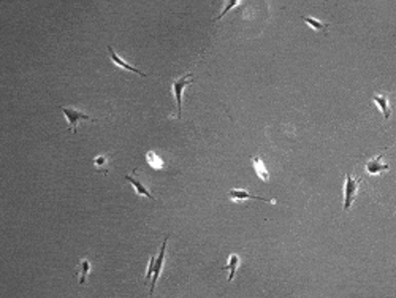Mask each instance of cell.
Wrapping results in <instances>:
<instances>
[{
    "mask_svg": "<svg viewBox=\"0 0 396 298\" xmlns=\"http://www.w3.org/2000/svg\"><path fill=\"white\" fill-rule=\"evenodd\" d=\"M363 179L353 178L350 173H345V184H344V206L342 209H349L353 203L355 197H357L358 186Z\"/></svg>",
    "mask_w": 396,
    "mask_h": 298,
    "instance_id": "1",
    "label": "cell"
},
{
    "mask_svg": "<svg viewBox=\"0 0 396 298\" xmlns=\"http://www.w3.org/2000/svg\"><path fill=\"white\" fill-rule=\"evenodd\" d=\"M193 81V75L192 73H185L184 76L177 78L176 81L173 83V92H174V99H176V107H177V113L176 118L181 119V108H182V91L185 86H189Z\"/></svg>",
    "mask_w": 396,
    "mask_h": 298,
    "instance_id": "2",
    "label": "cell"
},
{
    "mask_svg": "<svg viewBox=\"0 0 396 298\" xmlns=\"http://www.w3.org/2000/svg\"><path fill=\"white\" fill-rule=\"evenodd\" d=\"M168 238L170 235L165 237L164 243L160 246V252L159 255L156 257V263H154V275H152V281L149 283V295L154 294V289H156V284H157V279L162 273V268H164V262H165V249H167V243H168Z\"/></svg>",
    "mask_w": 396,
    "mask_h": 298,
    "instance_id": "3",
    "label": "cell"
},
{
    "mask_svg": "<svg viewBox=\"0 0 396 298\" xmlns=\"http://www.w3.org/2000/svg\"><path fill=\"white\" fill-rule=\"evenodd\" d=\"M60 110H62L63 115H65L67 120L70 122V130L73 132V133H76V124L79 122L81 119H83V120H97V119L91 118L89 115H86V113L79 111V110H75V108H67V107H62Z\"/></svg>",
    "mask_w": 396,
    "mask_h": 298,
    "instance_id": "4",
    "label": "cell"
},
{
    "mask_svg": "<svg viewBox=\"0 0 396 298\" xmlns=\"http://www.w3.org/2000/svg\"><path fill=\"white\" fill-rule=\"evenodd\" d=\"M387 149H389V148H385L377 157H373V159L368 160V162H366L365 167H366V172H368L369 175H381V173H384V172H387V170H390V165H387V164L382 162L384 152H385Z\"/></svg>",
    "mask_w": 396,
    "mask_h": 298,
    "instance_id": "5",
    "label": "cell"
},
{
    "mask_svg": "<svg viewBox=\"0 0 396 298\" xmlns=\"http://www.w3.org/2000/svg\"><path fill=\"white\" fill-rule=\"evenodd\" d=\"M228 197L231 200H246V198H250V200H262V201H270V203H276V200H268V198H263V197H257V195H252V194H247V192L242 190V189H231L228 192Z\"/></svg>",
    "mask_w": 396,
    "mask_h": 298,
    "instance_id": "6",
    "label": "cell"
},
{
    "mask_svg": "<svg viewBox=\"0 0 396 298\" xmlns=\"http://www.w3.org/2000/svg\"><path fill=\"white\" fill-rule=\"evenodd\" d=\"M108 53H110V56H111V59H113V62L116 63V65H119V67H122L124 70H130V71H135V73H138V75H141V76H146V73H143L141 70H138V68H135L133 65H130V63H127L122 58H119V56L114 53V50H113L111 46H108Z\"/></svg>",
    "mask_w": 396,
    "mask_h": 298,
    "instance_id": "7",
    "label": "cell"
},
{
    "mask_svg": "<svg viewBox=\"0 0 396 298\" xmlns=\"http://www.w3.org/2000/svg\"><path fill=\"white\" fill-rule=\"evenodd\" d=\"M373 102L377 105L379 110L384 113V118L389 119L390 118V102H389V97H387V94H374Z\"/></svg>",
    "mask_w": 396,
    "mask_h": 298,
    "instance_id": "8",
    "label": "cell"
},
{
    "mask_svg": "<svg viewBox=\"0 0 396 298\" xmlns=\"http://www.w3.org/2000/svg\"><path fill=\"white\" fill-rule=\"evenodd\" d=\"M125 179H127V181H128V182H130V184H132V186L135 187V190H136V194H138V195H144V197H148V198H151V200H154V197H152V195H151V192H149V190H148L146 187H144V184H141V182H140L138 179H136V178H135V176H133V175H125Z\"/></svg>",
    "mask_w": 396,
    "mask_h": 298,
    "instance_id": "9",
    "label": "cell"
},
{
    "mask_svg": "<svg viewBox=\"0 0 396 298\" xmlns=\"http://www.w3.org/2000/svg\"><path fill=\"white\" fill-rule=\"evenodd\" d=\"M238 265H239V257H238L236 254H233V255L228 257V263L225 265V267H222L224 271H230V273H228V279H227L228 283H231L233 278H235L236 270H238Z\"/></svg>",
    "mask_w": 396,
    "mask_h": 298,
    "instance_id": "10",
    "label": "cell"
},
{
    "mask_svg": "<svg viewBox=\"0 0 396 298\" xmlns=\"http://www.w3.org/2000/svg\"><path fill=\"white\" fill-rule=\"evenodd\" d=\"M252 162H254V167H255V172H257V175L260 176V179H263V181H266L270 178V175H268V170H266V167L263 165V162H262V159L260 157H252Z\"/></svg>",
    "mask_w": 396,
    "mask_h": 298,
    "instance_id": "11",
    "label": "cell"
},
{
    "mask_svg": "<svg viewBox=\"0 0 396 298\" xmlns=\"http://www.w3.org/2000/svg\"><path fill=\"white\" fill-rule=\"evenodd\" d=\"M301 19H303L306 24H309V26L314 27L316 30H323V32H327V30H328V24H323V22H320V21H317V19L311 18V16H301Z\"/></svg>",
    "mask_w": 396,
    "mask_h": 298,
    "instance_id": "12",
    "label": "cell"
},
{
    "mask_svg": "<svg viewBox=\"0 0 396 298\" xmlns=\"http://www.w3.org/2000/svg\"><path fill=\"white\" fill-rule=\"evenodd\" d=\"M107 160H108V156H99L95 160H94V167L97 172L100 173H108V168H107Z\"/></svg>",
    "mask_w": 396,
    "mask_h": 298,
    "instance_id": "13",
    "label": "cell"
},
{
    "mask_svg": "<svg viewBox=\"0 0 396 298\" xmlns=\"http://www.w3.org/2000/svg\"><path fill=\"white\" fill-rule=\"evenodd\" d=\"M89 270H91V265H89L87 260H83L79 263V286H83L86 283V278L89 275Z\"/></svg>",
    "mask_w": 396,
    "mask_h": 298,
    "instance_id": "14",
    "label": "cell"
},
{
    "mask_svg": "<svg viewBox=\"0 0 396 298\" xmlns=\"http://www.w3.org/2000/svg\"><path fill=\"white\" fill-rule=\"evenodd\" d=\"M235 5H238V0H228V2H227V5H225V8H224V11H222V13H221L219 16H217V18H216L214 21H217V19H222V18H224V14H225V13H227V11L230 10V8H231V6H235Z\"/></svg>",
    "mask_w": 396,
    "mask_h": 298,
    "instance_id": "15",
    "label": "cell"
}]
</instances>
